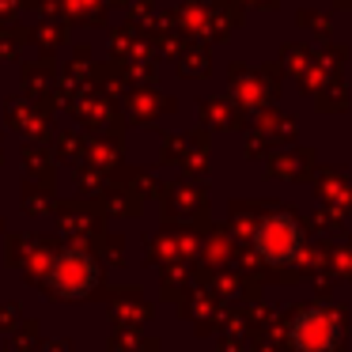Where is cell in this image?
Returning <instances> with one entry per match:
<instances>
[{
	"label": "cell",
	"mask_w": 352,
	"mask_h": 352,
	"mask_svg": "<svg viewBox=\"0 0 352 352\" xmlns=\"http://www.w3.org/2000/svg\"><path fill=\"white\" fill-rule=\"evenodd\" d=\"M258 250L265 254L269 261H284V258H296L299 250V228L292 216H273V220L261 223L258 231Z\"/></svg>",
	"instance_id": "obj_1"
},
{
	"label": "cell",
	"mask_w": 352,
	"mask_h": 352,
	"mask_svg": "<svg viewBox=\"0 0 352 352\" xmlns=\"http://www.w3.org/2000/svg\"><path fill=\"white\" fill-rule=\"evenodd\" d=\"M292 337H296V344L303 352H326L329 344L337 341V318L329 311H307L303 318L296 322Z\"/></svg>",
	"instance_id": "obj_2"
}]
</instances>
